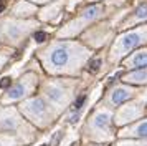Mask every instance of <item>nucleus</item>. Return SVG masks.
<instances>
[{
  "mask_svg": "<svg viewBox=\"0 0 147 146\" xmlns=\"http://www.w3.org/2000/svg\"><path fill=\"white\" fill-rule=\"evenodd\" d=\"M101 13H102V7H101V5H91L89 8H86L84 12L81 13V17H78L74 22H71V23L68 25L66 30H65V32H61L60 35H71V33H74V32H80L86 23L94 22L96 18H99Z\"/></svg>",
  "mask_w": 147,
  "mask_h": 146,
  "instance_id": "nucleus-3",
  "label": "nucleus"
},
{
  "mask_svg": "<svg viewBox=\"0 0 147 146\" xmlns=\"http://www.w3.org/2000/svg\"><path fill=\"white\" fill-rule=\"evenodd\" d=\"M126 81H131V83H146L147 81V70L142 68L139 72H134V73H129L124 76Z\"/></svg>",
  "mask_w": 147,
  "mask_h": 146,
  "instance_id": "nucleus-6",
  "label": "nucleus"
},
{
  "mask_svg": "<svg viewBox=\"0 0 147 146\" xmlns=\"http://www.w3.org/2000/svg\"><path fill=\"white\" fill-rule=\"evenodd\" d=\"M3 8H5V2H0V12H2Z\"/></svg>",
  "mask_w": 147,
  "mask_h": 146,
  "instance_id": "nucleus-17",
  "label": "nucleus"
},
{
  "mask_svg": "<svg viewBox=\"0 0 147 146\" xmlns=\"http://www.w3.org/2000/svg\"><path fill=\"white\" fill-rule=\"evenodd\" d=\"M99 66H101V60L96 58V60H93V61L89 63L88 70H89V72H98V70H99Z\"/></svg>",
  "mask_w": 147,
  "mask_h": 146,
  "instance_id": "nucleus-13",
  "label": "nucleus"
},
{
  "mask_svg": "<svg viewBox=\"0 0 147 146\" xmlns=\"http://www.w3.org/2000/svg\"><path fill=\"white\" fill-rule=\"evenodd\" d=\"M134 134H136V136H140V138H147V121L146 123H140V125L134 130Z\"/></svg>",
  "mask_w": 147,
  "mask_h": 146,
  "instance_id": "nucleus-11",
  "label": "nucleus"
},
{
  "mask_svg": "<svg viewBox=\"0 0 147 146\" xmlns=\"http://www.w3.org/2000/svg\"><path fill=\"white\" fill-rule=\"evenodd\" d=\"M84 100H86V96H80V98L74 101L73 110H81V106H83V103H84Z\"/></svg>",
  "mask_w": 147,
  "mask_h": 146,
  "instance_id": "nucleus-14",
  "label": "nucleus"
},
{
  "mask_svg": "<svg viewBox=\"0 0 147 146\" xmlns=\"http://www.w3.org/2000/svg\"><path fill=\"white\" fill-rule=\"evenodd\" d=\"M60 10V2H56V3H53V5L47 7L43 12H41V17H43V20H50L51 17H55L56 15V12Z\"/></svg>",
  "mask_w": 147,
  "mask_h": 146,
  "instance_id": "nucleus-8",
  "label": "nucleus"
},
{
  "mask_svg": "<svg viewBox=\"0 0 147 146\" xmlns=\"http://www.w3.org/2000/svg\"><path fill=\"white\" fill-rule=\"evenodd\" d=\"M23 93H25V86H23V85H17L15 88H12V90H10V93H8V98H20Z\"/></svg>",
  "mask_w": 147,
  "mask_h": 146,
  "instance_id": "nucleus-10",
  "label": "nucleus"
},
{
  "mask_svg": "<svg viewBox=\"0 0 147 146\" xmlns=\"http://www.w3.org/2000/svg\"><path fill=\"white\" fill-rule=\"evenodd\" d=\"M12 83V80L8 78V76H5V78H2L0 80V88H7L8 85Z\"/></svg>",
  "mask_w": 147,
  "mask_h": 146,
  "instance_id": "nucleus-16",
  "label": "nucleus"
},
{
  "mask_svg": "<svg viewBox=\"0 0 147 146\" xmlns=\"http://www.w3.org/2000/svg\"><path fill=\"white\" fill-rule=\"evenodd\" d=\"M23 12H28V15L33 13V7L27 5V3H20L18 8H17V13H18V15H23Z\"/></svg>",
  "mask_w": 147,
  "mask_h": 146,
  "instance_id": "nucleus-12",
  "label": "nucleus"
},
{
  "mask_svg": "<svg viewBox=\"0 0 147 146\" xmlns=\"http://www.w3.org/2000/svg\"><path fill=\"white\" fill-rule=\"evenodd\" d=\"M48 96L53 100V101H61V98H63V95H61V90L55 88V86H50V88H48Z\"/></svg>",
  "mask_w": 147,
  "mask_h": 146,
  "instance_id": "nucleus-9",
  "label": "nucleus"
},
{
  "mask_svg": "<svg viewBox=\"0 0 147 146\" xmlns=\"http://www.w3.org/2000/svg\"><path fill=\"white\" fill-rule=\"evenodd\" d=\"M86 57V50L73 42H58L45 52V60L51 68H65V66L80 63Z\"/></svg>",
  "mask_w": 147,
  "mask_h": 146,
  "instance_id": "nucleus-1",
  "label": "nucleus"
},
{
  "mask_svg": "<svg viewBox=\"0 0 147 146\" xmlns=\"http://www.w3.org/2000/svg\"><path fill=\"white\" fill-rule=\"evenodd\" d=\"M147 42V27L137 28V30H131V32L121 35L116 40V43L113 46V57H121L124 53L131 52L132 48H136L137 45Z\"/></svg>",
  "mask_w": 147,
  "mask_h": 146,
  "instance_id": "nucleus-2",
  "label": "nucleus"
},
{
  "mask_svg": "<svg viewBox=\"0 0 147 146\" xmlns=\"http://www.w3.org/2000/svg\"><path fill=\"white\" fill-rule=\"evenodd\" d=\"M144 20H147V0L146 2H142V3L134 10L132 15L124 22V27L134 25V23H140V22H144Z\"/></svg>",
  "mask_w": 147,
  "mask_h": 146,
  "instance_id": "nucleus-4",
  "label": "nucleus"
},
{
  "mask_svg": "<svg viewBox=\"0 0 147 146\" xmlns=\"http://www.w3.org/2000/svg\"><path fill=\"white\" fill-rule=\"evenodd\" d=\"M45 38H47V33L45 32H36L35 33V40H36V42H45Z\"/></svg>",
  "mask_w": 147,
  "mask_h": 146,
  "instance_id": "nucleus-15",
  "label": "nucleus"
},
{
  "mask_svg": "<svg viewBox=\"0 0 147 146\" xmlns=\"http://www.w3.org/2000/svg\"><path fill=\"white\" fill-rule=\"evenodd\" d=\"M35 2H48V0H35Z\"/></svg>",
  "mask_w": 147,
  "mask_h": 146,
  "instance_id": "nucleus-18",
  "label": "nucleus"
},
{
  "mask_svg": "<svg viewBox=\"0 0 147 146\" xmlns=\"http://www.w3.org/2000/svg\"><path fill=\"white\" fill-rule=\"evenodd\" d=\"M126 65L129 68H147V50L136 52L132 57L126 60Z\"/></svg>",
  "mask_w": 147,
  "mask_h": 146,
  "instance_id": "nucleus-5",
  "label": "nucleus"
},
{
  "mask_svg": "<svg viewBox=\"0 0 147 146\" xmlns=\"http://www.w3.org/2000/svg\"><path fill=\"white\" fill-rule=\"evenodd\" d=\"M132 93H131V90H126V88H117L116 91L113 93V103H122L124 100H127L129 96H131Z\"/></svg>",
  "mask_w": 147,
  "mask_h": 146,
  "instance_id": "nucleus-7",
  "label": "nucleus"
}]
</instances>
